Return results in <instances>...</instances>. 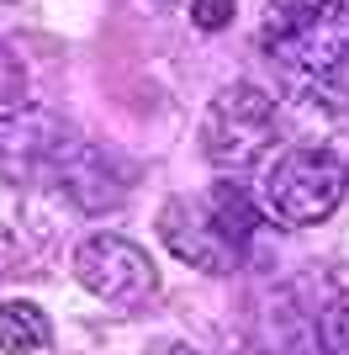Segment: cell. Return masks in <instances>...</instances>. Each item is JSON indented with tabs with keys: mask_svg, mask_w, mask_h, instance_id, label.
I'll return each instance as SVG.
<instances>
[{
	"mask_svg": "<svg viewBox=\"0 0 349 355\" xmlns=\"http://www.w3.org/2000/svg\"><path fill=\"white\" fill-rule=\"evenodd\" d=\"M260 43L280 69L328 80L349 69V6L344 0H270Z\"/></svg>",
	"mask_w": 349,
	"mask_h": 355,
	"instance_id": "6da1fadb",
	"label": "cell"
},
{
	"mask_svg": "<svg viewBox=\"0 0 349 355\" xmlns=\"http://www.w3.org/2000/svg\"><path fill=\"white\" fill-rule=\"evenodd\" d=\"M349 191V164L339 159L334 148H318V144H302V148H286L270 175L260 186V207L276 212L280 223H323L334 218V207L344 202Z\"/></svg>",
	"mask_w": 349,
	"mask_h": 355,
	"instance_id": "7a4b0ae2",
	"label": "cell"
},
{
	"mask_svg": "<svg viewBox=\"0 0 349 355\" xmlns=\"http://www.w3.org/2000/svg\"><path fill=\"white\" fill-rule=\"evenodd\" d=\"M270 133H276V101H270V90L238 80V85H228L217 101L206 106L202 148H206V159L222 164V170H244V164H254L265 154Z\"/></svg>",
	"mask_w": 349,
	"mask_h": 355,
	"instance_id": "3957f363",
	"label": "cell"
},
{
	"mask_svg": "<svg viewBox=\"0 0 349 355\" xmlns=\"http://www.w3.org/2000/svg\"><path fill=\"white\" fill-rule=\"evenodd\" d=\"M74 276L85 292H96L101 302H116V308H138L159 292L154 260L143 254V244H132L122 234H90L74 250Z\"/></svg>",
	"mask_w": 349,
	"mask_h": 355,
	"instance_id": "277c9868",
	"label": "cell"
},
{
	"mask_svg": "<svg viewBox=\"0 0 349 355\" xmlns=\"http://www.w3.org/2000/svg\"><path fill=\"white\" fill-rule=\"evenodd\" d=\"M74 128L48 106H11L0 112V186H32L53 175L58 154L69 148Z\"/></svg>",
	"mask_w": 349,
	"mask_h": 355,
	"instance_id": "5b68a950",
	"label": "cell"
},
{
	"mask_svg": "<svg viewBox=\"0 0 349 355\" xmlns=\"http://www.w3.org/2000/svg\"><path fill=\"white\" fill-rule=\"evenodd\" d=\"M159 239L170 244L174 260L206 270V276H228L238 266V244L217 228V218L206 212V202H186V196H170L159 207Z\"/></svg>",
	"mask_w": 349,
	"mask_h": 355,
	"instance_id": "8992f818",
	"label": "cell"
},
{
	"mask_svg": "<svg viewBox=\"0 0 349 355\" xmlns=\"http://www.w3.org/2000/svg\"><path fill=\"white\" fill-rule=\"evenodd\" d=\"M254 355H323L312 313L291 292H270V302L254 318Z\"/></svg>",
	"mask_w": 349,
	"mask_h": 355,
	"instance_id": "52a82bcc",
	"label": "cell"
},
{
	"mask_svg": "<svg viewBox=\"0 0 349 355\" xmlns=\"http://www.w3.org/2000/svg\"><path fill=\"white\" fill-rule=\"evenodd\" d=\"M53 329H48V313L37 302H0V350L6 355H37L48 350Z\"/></svg>",
	"mask_w": 349,
	"mask_h": 355,
	"instance_id": "ba28073f",
	"label": "cell"
},
{
	"mask_svg": "<svg viewBox=\"0 0 349 355\" xmlns=\"http://www.w3.org/2000/svg\"><path fill=\"white\" fill-rule=\"evenodd\" d=\"M206 212L217 218V228L233 239V244H238V250H244L249 239H254V228H260V207L249 202L244 186H228V180H217V186H212V196H206Z\"/></svg>",
	"mask_w": 349,
	"mask_h": 355,
	"instance_id": "9c48e42d",
	"label": "cell"
},
{
	"mask_svg": "<svg viewBox=\"0 0 349 355\" xmlns=\"http://www.w3.org/2000/svg\"><path fill=\"white\" fill-rule=\"evenodd\" d=\"M318 324V340H323V355H349V276H339L323 297V308L312 313Z\"/></svg>",
	"mask_w": 349,
	"mask_h": 355,
	"instance_id": "30bf717a",
	"label": "cell"
},
{
	"mask_svg": "<svg viewBox=\"0 0 349 355\" xmlns=\"http://www.w3.org/2000/svg\"><path fill=\"white\" fill-rule=\"evenodd\" d=\"M190 21L202 32H222L233 21V0H190Z\"/></svg>",
	"mask_w": 349,
	"mask_h": 355,
	"instance_id": "8fae6325",
	"label": "cell"
},
{
	"mask_svg": "<svg viewBox=\"0 0 349 355\" xmlns=\"http://www.w3.org/2000/svg\"><path fill=\"white\" fill-rule=\"evenodd\" d=\"M16 90H21V69H16V59L0 48V101H16Z\"/></svg>",
	"mask_w": 349,
	"mask_h": 355,
	"instance_id": "7c38bea8",
	"label": "cell"
},
{
	"mask_svg": "<svg viewBox=\"0 0 349 355\" xmlns=\"http://www.w3.org/2000/svg\"><path fill=\"white\" fill-rule=\"evenodd\" d=\"M154 355H202V350H190V345H180V340H164V345H154Z\"/></svg>",
	"mask_w": 349,
	"mask_h": 355,
	"instance_id": "4fadbf2b",
	"label": "cell"
}]
</instances>
